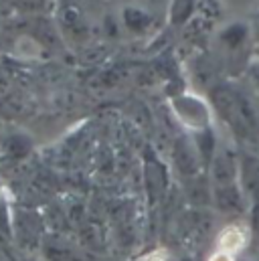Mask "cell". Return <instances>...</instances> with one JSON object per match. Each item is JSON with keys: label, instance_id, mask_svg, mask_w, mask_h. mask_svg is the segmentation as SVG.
<instances>
[{"label": "cell", "instance_id": "3", "mask_svg": "<svg viewBox=\"0 0 259 261\" xmlns=\"http://www.w3.org/2000/svg\"><path fill=\"white\" fill-rule=\"evenodd\" d=\"M239 182L247 204L251 243H259V154L241 150L239 154Z\"/></svg>", "mask_w": 259, "mask_h": 261}, {"label": "cell", "instance_id": "8", "mask_svg": "<svg viewBox=\"0 0 259 261\" xmlns=\"http://www.w3.org/2000/svg\"><path fill=\"white\" fill-rule=\"evenodd\" d=\"M124 20H126V27H128L130 31H134V33H142L150 24L148 14H144L138 8H126L124 10Z\"/></svg>", "mask_w": 259, "mask_h": 261}, {"label": "cell", "instance_id": "5", "mask_svg": "<svg viewBox=\"0 0 259 261\" xmlns=\"http://www.w3.org/2000/svg\"><path fill=\"white\" fill-rule=\"evenodd\" d=\"M247 245H251L249 227H245L241 223H231L219 233L217 243H215V251L237 257L239 253H243L247 249Z\"/></svg>", "mask_w": 259, "mask_h": 261}, {"label": "cell", "instance_id": "1", "mask_svg": "<svg viewBox=\"0 0 259 261\" xmlns=\"http://www.w3.org/2000/svg\"><path fill=\"white\" fill-rule=\"evenodd\" d=\"M211 180L213 202L221 213L245 215L247 204L239 182V156L229 148H217L213 162L206 170Z\"/></svg>", "mask_w": 259, "mask_h": 261}, {"label": "cell", "instance_id": "10", "mask_svg": "<svg viewBox=\"0 0 259 261\" xmlns=\"http://www.w3.org/2000/svg\"><path fill=\"white\" fill-rule=\"evenodd\" d=\"M142 261H170V257L166 255V251H162V249H158V251H152V253H148L146 257Z\"/></svg>", "mask_w": 259, "mask_h": 261}, {"label": "cell", "instance_id": "12", "mask_svg": "<svg viewBox=\"0 0 259 261\" xmlns=\"http://www.w3.org/2000/svg\"><path fill=\"white\" fill-rule=\"evenodd\" d=\"M253 51H255V57H257V59H259V45H257V47H255V49H253Z\"/></svg>", "mask_w": 259, "mask_h": 261}, {"label": "cell", "instance_id": "2", "mask_svg": "<svg viewBox=\"0 0 259 261\" xmlns=\"http://www.w3.org/2000/svg\"><path fill=\"white\" fill-rule=\"evenodd\" d=\"M211 110L221 118V122L231 130V134L241 140L249 142L257 134V114L253 103L231 83H217L209 91Z\"/></svg>", "mask_w": 259, "mask_h": 261}, {"label": "cell", "instance_id": "11", "mask_svg": "<svg viewBox=\"0 0 259 261\" xmlns=\"http://www.w3.org/2000/svg\"><path fill=\"white\" fill-rule=\"evenodd\" d=\"M209 261H237V257H231L227 253H219V251H213Z\"/></svg>", "mask_w": 259, "mask_h": 261}, {"label": "cell", "instance_id": "4", "mask_svg": "<svg viewBox=\"0 0 259 261\" xmlns=\"http://www.w3.org/2000/svg\"><path fill=\"white\" fill-rule=\"evenodd\" d=\"M170 106L176 120L191 134L213 128V110L211 103L204 101L202 97L194 93H180L170 101Z\"/></svg>", "mask_w": 259, "mask_h": 261}, {"label": "cell", "instance_id": "9", "mask_svg": "<svg viewBox=\"0 0 259 261\" xmlns=\"http://www.w3.org/2000/svg\"><path fill=\"white\" fill-rule=\"evenodd\" d=\"M247 75H249V81L253 83V87L257 89V93H259V59H255L253 63H249Z\"/></svg>", "mask_w": 259, "mask_h": 261}, {"label": "cell", "instance_id": "7", "mask_svg": "<svg viewBox=\"0 0 259 261\" xmlns=\"http://www.w3.org/2000/svg\"><path fill=\"white\" fill-rule=\"evenodd\" d=\"M194 0H172L170 6V20L172 24H183L187 22L194 12Z\"/></svg>", "mask_w": 259, "mask_h": 261}, {"label": "cell", "instance_id": "6", "mask_svg": "<svg viewBox=\"0 0 259 261\" xmlns=\"http://www.w3.org/2000/svg\"><path fill=\"white\" fill-rule=\"evenodd\" d=\"M219 39H221V45L227 51H231V55H233V51H241L245 47V43L249 39V29L243 22H233L231 27H227L221 33Z\"/></svg>", "mask_w": 259, "mask_h": 261}, {"label": "cell", "instance_id": "13", "mask_svg": "<svg viewBox=\"0 0 259 261\" xmlns=\"http://www.w3.org/2000/svg\"><path fill=\"white\" fill-rule=\"evenodd\" d=\"M257 18H259V14H257Z\"/></svg>", "mask_w": 259, "mask_h": 261}]
</instances>
